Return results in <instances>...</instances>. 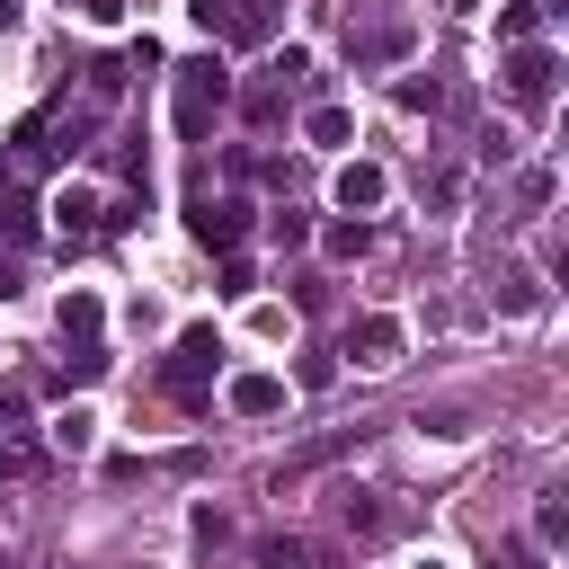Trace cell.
Here are the masks:
<instances>
[{
  "label": "cell",
  "mask_w": 569,
  "mask_h": 569,
  "mask_svg": "<svg viewBox=\"0 0 569 569\" xmlns=\"http://www.w3.org/2000/svg\"><path fill=\"white\" fill-rule=\"evenodd\" d=\"M551 89H560V53H551V44H516V53H507V98L551 107Z\"/></svg>",
  "instance_id": "4"
},
{
  "label": "cell",
  "mask_w": 569,
  "mask_h": 569,
  "mask_svg": "<svg viewBox=\"0 0 569 569\" xmlns=\"http://www.w3.org/2000/svg\"><path fill=\"white\" fill-rule=\"evenodd\" d=\"M267 71H276V80H284L293 98H302V89H320V62H311L302 44H284V53H267Z\"/></svg>",
  "instance_id": "15"
},
{
  "label": "cell",
  "mask_w": 569,
  "mask_h": 569,
  "mask_svg": "<svg viewBox=\"0 0 569 569\" xmlns=\"http://www.w3.org/2000/svg\"><path fill=\"white\" fill-rule=\"evenodd\" d=\"M533 542H542V551H560V542H569V507H560V489H542V498H533Z\"/></svg>",
  "instance_id": "18"
},
{
  "label": "cell",
  "mask_w": 569,
  "mask_h": 569,
  "mask_svg": "<svg viewBox=\"0 0 569 569\" xmlns=\"http://www.w3.org/2000/svg\"><path fill=\"white\" fill-rule=\"evenodd\" d=\"M98 320H107V311H98V293H89V284H71V293L53 302V329H62V347H89V338H98Z\"/></svg>",
  "instance_id": "9"
},
{
  "label": "cell",
  "mask_w": 569,
  "mask_h": 569,
  "mask_svg": "<svg viewBox=\"0 0 569 569\" xmlns=\"http://www.w3.org/2000/svg\"><path fill=\"white\" fill-rule=\"evenodd\" d=\"M542 18H551L542 0H507V9H498V44H533V36H542Z\"/></svg>",
  "instance_id": "13"
},
{
  "label": "cell",
  "mask_w": 569,
  "mask_h": 569,
  "mask_svg": "<svg viewBox=\"0 0 569 569\" xmlns=\"http://www.w3.org/2000/svg\"><path fill=\"white\" fill-rule=\"evenodd\" d=\"M80 18L89 27H124V0H80Z\"/></svg>",
  "instance_id": "27"
},
{
  "label": "cell",
  "mask_w": 569,
  "mask_h": 569,
  "mask_svg": "<svg viewBox=\"0 0 569 569\" xmlns=\"http://www.w3.org/2000/svg\"><path fill=\"white\" fill-rule=\"evenodd\" d=\"M533 302H542V276H525V267H516V276H498V311H507V320H516V311H533Z\"/></svg>",
  "instance_id": "22"
},
{
  "label": "cell",
  "mask_w": 569,
  "mask_h": 569,
  "mask_svg": "<svg viewBox=\"0 0 569 569\" xmlns=\"http://www.w3.org/2000/svg\"><path fill=\"white\" fill-rule=\"evenodd\" d=\"M222 98H231V71H222V53H196V62H178V80H169V124H178V142H204Z\"/></svg>",
  "instance_id": "1"
},
{
  "label": "cell",
  "mask_w": 569,
  "mask_h": 569,
  "mask_svg": "<svg viewBox=\"0 0 569 569\" xmlns=\"http://www.w3.org/2000/svg\"><path fill=\"white\" fill-rule=\"evenodd\" d=\"M267 231H276V240H284V249H293V240H311V222H302V213H293V204H276V213H267Z\"/></svg>",
  "instance_id": "26"
},
{
  "label": "cell",
  "mask_w": 569,
  "mask_h": 569,
  "mask_svg": "<svg viewBox=\"0 0 569 569\" xmlns=\"http://www.w3.org/2000/svg\"><path fill=\"white\" fill-rule=\"evenodd\" d=\"M302 142H311V151H347V142H356V116H347V107H329V98H320V107H311V116H302Z\"/></svg>",
  "instance_id": "11"
},
{
  "label": "cell",
  "mask_w": 569,
  "mask_h": 569,
  "mask_svg": "<svg viewBox=\"0 0 569 569\" xmlns=\"http://www.w3.org/2000/svg\"><path fill=\"white\" fill-rule=\"evenodd\" d=\"M418 569H453V560H418Z\"/></svg>",
  "instance_id": "29"
},
{
  "label": "cell",
  "mask_w": 569,
  "mask_h": 569,
  "mask_svg": "<svg viewBox=\"0 0 569 569\" xmlns=\"http://www.w3.org/2000/svg\"><path fill=\"white\" fill-rule=\"evenodd\" d=\"M338 525H347V533H373V525H382L373 489H347V498H338Z\"/></svg>",
  "instance_id": "24"
},
{
  "label": "cell",
  "mask_w": 569,
  "mask_h": 569,
  "mask_svg": "<svg viewBox=\"0 0 569 569\" xmlns=\"http://www.w3.org/2000/svg\"><path fill=\"white\" fill-rule=\"evenodd\" d=\"M400 347H409V329L391 311H365V320H347V347L338 356H356L365 373H382V365H400Z\"/></svg>",
  "instance_id": "3"
},
{
  "label": "cell",
  "mask_w": 569,
  "mask_h": 569,
  "mask_svg": "<svg viewBox=\"0 0 569 569\" xmlns=\"http://www.w3.org/2000/svg\"><path fill=\"white\" fill-rule=\"evenodd\" d=\"M213 36H231V44H267V36H276V0H213Z\"/></svg>",
  "instance_id": "6"
},
{
  "label": "cell",
  "mask_w": 569,
  "mask_h": 569,
  "mask_svg": "<svg viewBox=\"0 0 569 569\" xmlns=\"http://www.w3.org/2000/svg\"><path fill=\"white\" fill-rule=\"evenodd\" d=\"M471 9H480V0H471Z\"/></svg>",
  "instance_id": "31"
},
{
  "label": "cell",
  "mask_w": 569,
  "mask_h": 569,
  "mask_svg": "<svg viewBox=\"0 0 569 569\" xmlns=\"http://www.w3.org/2000/svg\"><path fill=\"white\" fill-rule=\"evenodd\" d=\"M249 284H258V267H249V258H240V249H222V293H231V302H240V293H249Z\"/></svg>",
  "instance_id": "25"
},
{
  "label": "cell",
  "mask_w": 569,
  "mask_h": 569,
  "mask_svg": "<svg viewBox=\"0 0 569 569\" xmlns=\"http://www.w3.org/2000/svg\"><path fill=\"white\" fill-rule=\"evenodd\" d=\"M0 569H9V551H0Z\"/></svg>",
  "instance_id": "30"
},
{
  "label": "cell",
  "mask_w": 569,
  "mask_h": 569,
  "mask_svg": "<svg viewBox=\"0 0 569 569\" xmlns=\"http://www.w3.org/2000/svg\"><path fill=\"white\" fill-rule=\"evenodd\" d=\"M213 365H222V338H213V320H196V329H178V347H169V365H160V382L196 409L204 391H213Z\"/></svg>",
  "instance_id": "2"
},
{
  "label": "cell",
  "mask_w": 569,
  "mask_h": 569,
  "mask_svg": "<svg viewBox=\"0 0 569 569\" xmlns=\"http://www.w3.org/2000/svg\"><path fill=\"white\" fill-rule=\"evenodd\" d=\"M89 445H98V418H89V409L71 400V409L53 418V453H89Z\"/></svg>",
  "instance_id": "17"
},
{
  "label": "cell",
  "mask_w": 569,
  "mask_h": 569,
  "mask_svg": "<svg viewBox=\"0 0 569 569\" xmlns=\"http://www.w3.org/2000/svg\"><path fill=\"white\" fill-rule=\"evenodd\" d=\"M329 196H338V213H373V204H382V196H391V178H382V169H373V160H347V169H338V187H329Z\"/></svg>",
  "instance_id": "7"
},
{
  "label": "cell",
  "mask_w": 569,
  "mask_h": 569,
  "mask_svg": "<svg viewBox=\"0 0 569 569\" xmlns=\"http://www.w3.org/2000/svg\"><path fill=\"white\" fill-rule=\"evenodd\" d=\"M320 249H329L338 267H347V258H365V249H373V231H365V213H347V222H329V231H320Z\"/></svg>",
  "instance_id": "16"
},
{
  "label": "cell",
  "mask_w": 569,
  "mask_h": 569,
  "mask_svg": "<svg viewBox=\"0 0 569 569\" xmlns=\"http://www.w3.org/2000/svg\"><path fill=\"white\" fill-rule=\"evenodd\" d=\"M187 231H196L204 249H231V240L249 231V204H231V196H222V204H213V196H196V204H187Z\"/></svg>",
  "instance_id": "5"
},
{
  "label": "cell",
  "mask_w": 569,
  "mask_h": 569,
  "mask_svg": "<svg viewBox=\"0 0 569 569\" xmlns=\"http://www.w3.org/2000/svg\"><path fill=\"white\" fill-rule=\"evenodd\" d=\"M284 98H293V89H284V80H276V71H258V80H249V89H240V107H249V116H258V124H267V116H284Z\"/></svg>",
  "instance_id": "20"
},
{
  "label": "cell",
  "mask_w": 569,
  "mask_h": 569,
  "mask_svg": "<svg viewBox=\"0 0 569 569\" xmlns=\"http://www.w3.org/2000/svg\"><path fill=\"white\" fill-rule=\"evenodd\" d=\"M36 213H44V204L9 178V187H0V231H9V240H36Z\"/></svg>",
  "instance_id": "14"
},
{
  "label": "cell",
  "mask_w": 569,
  "mask_h": 569,
  "mask_svg": "<svg viewBox=\"0 0 569 569\" xmlns=\"http://www.w3.org/2000/svg\"><path fill=\"white\" fill-rule=\"evenodd\" d=\"M231 409H240V418H276V409H284V382H276V373H231Z\"/></svg>",
  "instance_id": "12"
},
{
  "label": "cell",
  "mask_w": 569,
  "mask_h": 569,
  "mask_svg": "<svg viewBox=\"0 0 569 569\" xmlns=\"http://www.w3.org/2000/svg\"><path fill=\"white\" fill-rule=\"evenodd\" d=\"M0 27H18V0H0Z\"/></svg>",
  "instance_id": "28"
},
{
  "label": "cell",
  "mask_w": 569,
  "mask_h": 569,
  "mask_svg": "<svg viewBox=\"0 0 569 569\" xmlns=\"http://www.w3.org/2000/svg\"><path fill=\"white\" fill-rule=\"evenodd\" d=\"M365 445V427H338V436H320V445H302L293 462H276V489H293V480H311L320 462H338V453H356Z\"/></svg>",
  "instance_id": "8"
},
{
  "label": "cell",
  "mask_w": 569,
  "mask_h": 569,
  "mask_svg": "<svg viewBox=\"0 0 569 569\" xmlns=\"http://www.w3.org/2000/svg\"><path fill=\"white\" fill-rule=\"evenodd\" d=\"M44 213H53V231H62V240H89V231H98V196H89V187H53V204H44Z\"/></svg>",
  "instance_id": "10"
},
{
  "label": "cell",
  "mask_w": 569,
  "mask_h": 569,
  "mask_svg": "<svg viewBox=\"0 0 569 569\" xmlns=\"http://www.w3.org/2000/svg\"><path fill=\"white\" fill-rule=\"evenodd\" d=\"M391 98H400V107H409V116H418V107H427V116H436V107H445V80H436V71H409V80H400V89H391Z\"/></svg>",
  "instance_id": "21"
},
{
  "label": "cell",
  "mask_w": 569,
  "mask_h": 569,
  "mask_svg": "<svg viewBox=\"0 0 569 569\" xmlns=\"http://www.w3.org/2000/svg\"><path fill=\"white\" fill-rule=\"evenodd\" d=\"M107 365H116V356H107V347L89 338V347H71V356H62V382H98Z\"/></svg>",
  "instance_id": "23"
},
{
  "label": "cell",
  "mask_w": 569,
  "mask_h": 569,
  "mask_svg": "<svg viewBox=\"0 0 569 569\" xmlns=\"http://www.w3.org/2000/svg\"><path fill=\"white\" fill-rule=\"evenodd\" d=\"M347 44H356L365 62H400V53H409V27H373V36H356V27H347Z\"/></svg>",
  "instance_id": "19"
}]
</instances>
